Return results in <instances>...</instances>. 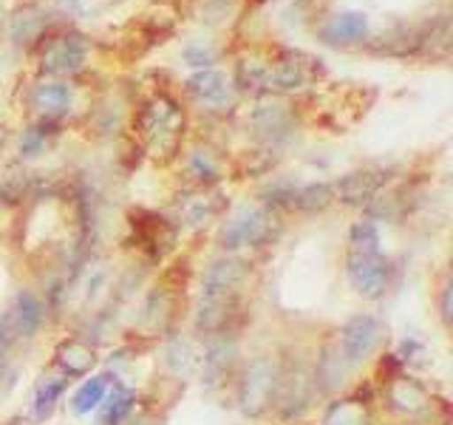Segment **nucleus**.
Wrapping results in <instances>:
<instances>
[{"instance_id": "obj_11", "label": "nucleus", "mask_w": 453, "mask_h": 425, "mask_svg": "<svg viewBox=\"0 0 453 425\" xmlns=\"http://www.w3.org/2000/svg\"><path fill=\"white\" fill-rule=\"evenodd\" d=\"M235 318V298H202L196 309V329L204 335H226Z\"/></svg>"}, {"instance_id": "obj_8", "label": "nucleus", "mask_w": 453, "mask_h": 425, "mask_svg": "<svg viewBox=\"0 0 453 425\" xmlns=\"http://www.w3.org/2000/svg\"><path fill=\"white\" fill-rule=\"evenodd\" d=\"M85 57H88L85 40L80 35H63L42 49L40 68L49 71V74H74L85 66Z\"/></svg>"}, {"instance_id": "obj_5", "label": "nucleus", "mask_w": 453, "mask_h": 425, "mask_svg": "<svg viewBox=\"0 0 453 425\" xmlns=\"http://www.w3.org/2000/svg\"><path fill=\"white\" fill-rule=\"evenodd\" d=\"M382 335H386V326L374 315H354L346 321V326L340 329V352L349 366H357L368 360L382 344Z\"/></svg>"}, {"instance_id": "obj_21", "label": "nucleus", "mask_w": 453, "mask_h": 425, "mask_svg": "<svg viewBox=\"0 0 453 425\" xmlns=\"http://www.w3.org/2000/svg\"><path fill=\"white\" fill-rule=\"evenodd\" d=\"M188 176L202 184V188H207V184H212V182H219L221 179L219 156L212 151H207V148H196L190 153V159H188Z\"/></svg>"}, {"instance_id": "obj_24", "label": "nucleus", "mask_w": 453, "mask_h": 425, "mask_svg": "<svg viewBox=\"0 0 453 425\" xmlns=\"http://www.w3.org/2000/svg\"><path fill=\"white\" fill-rule=\"evenodd\" d=\"M105 391H108V377H91L85 380L80 391L74 394V400H71V408H74V414H91V411L105 400Z\"/></svg>"}, {"instance_id": "obj_4", "label": "nucleus", "mask_w": 453, "mask_h": 425, "mask_svg": "<svg viewBox=\"0 0 453 425\" xmlns=\"http://www.w3.org/2000/svg\"><path fill=\"white\" fill-rule=\"evenodd\" d=\"M315 391H318L315 375H311L309 368H303V366L283 368V372L278 375V389H275L273 406L278 408L280 417L295 420L311 406V400H315Z\"/></svg>"}, {"instance_id": "obj_17", "label": "nucleus", "mask_w": 453, "mask_h": 425, "mask_svg": "<svg viewBox=\"0 0 453 425\" xmlns=\"http://www.w3.org/2000/svg\"><path fill=\"white\" fill-rule=\"evenodd\" d=\"M221 212L219 196H212L207 190L196 193V196H184L179 202V221L184 227H204L210 224Z\"/></svg>"}, {"instance_id": "obj_20", "label": "nucleus", "mask_w": 453, "mask_h": 425, "mask_svg": "<svg viewBox=\"0 0 453 425\" xmlns=\"http://www.w3.org/2000/svg\"><path fill=\"white\" fill-rule=\"evenodd\" d=\"M255 128H258L261 134H266L269 139H283V136H289L292 131V117H289V111L287 108H280V105H266L261 111H255V117H252Z\"/></svg>"}, {"instance_id": "obj_29", "label": "nucleus", "mask_w": 453, "mask_h": 425, "mask_svg": "<svg viewBox=\"0 0 453 425\" xmlns=\"http://www.w3.org/2000/svg\"><path fill=\"white\" fill-rule=\"evenodd\" d=\"M40 26H42V20H40V14L35 9L18 12V14H14V20H12V37H14V42H23L28 37H35Z\"/></svg>"}, {"instance_id": "obj_13", "label": "nucleus", "mask_w": 453, "mask_h": 425, "mask_svg": "<svg viewBox=\"0 0 453 425\" xmlns=\"http://www.w3.org/2000/svg\"><path fill=\"white\" fill-rule=\"evenodd\" d=\"M54 358H57V366L63 368L65 377H82V375H88L91 368L96 366V352L88 344H85V340H80V337L63 340V344L57 346Z\"/></svg>"}, {"instance_id": "obj_25", "label": "nucleus", "mask_w": 453, "mask_h": 425, "mask_svg": "<svg viewBox=\"0 0 453 425\" xmlns=\"http://www.w3.org/2000/svg\"><path fill=\"white\" fill-rule=\"evenodd\" d=\"M134 403H136V394L127 389V386H122V382H117V386H113V391H111V397H108V403H105L103 422L105 425L122 422L134 411Z\"/></svg>"}, {"instance_id": "obj_19", "label": "nucleus", "mask_w": 453, "mask_h": 425, "mask_svg": "<svg viewBox=\"0 0 453 425\" xmlns=\"http://www.w3.org/2000/svg\"><path fill=\"white\" fill-rule=\"evenodd\" d=\"M188 89L198 97L204 99V103H224L226 97H230V80H226L221 71H196V74L188 80Z\"/></svg>"}, {"instance_id": "obj_27", "label": "nucleus", "mask_w": 453, "mask_h": 425, "mask_svg": "<svg viewBox=\"0 0 453 425\" xmlns=\"http://www.w3.org/2000/svg\"><path fill=\"white\" fill-rule=\"evenodd\" d=\"M165 363L170 372L176 375H188L193 363H196V354H193V346L188 344V340H173L167 349H165Z\"/></svg>"}, {"instance_id": "obj_12", "label": "nucleus", "mask_w": 453, "mask_h": 425, "mask_svg": "<svg viewBox=\"0 0 453 425\" xmlns=\"http://www.w3.org/2000/svg\"><path fill=\"white\" fill-rule=\"evenodd\" d=\"M349 363L343 358V352H340V346L329 344L323 352H320V358H318V368L311 375H315V386L318 391L323 394H334L343 389V382H346V375H349Z\"/></svg>"}, {"instance_id": "obj_1", "label": "nucleus", "mask_w": 453, "mask_h": 425, "mask_svg": "<svg viewBox=\"0 0 453 425\" xmlns=\"http://www.w3.org/2000/svg\"><path fill=\"white\" fill-rule=\"evenodd\" d=\"M136 128L153 156H173L184 134V113L176 105V99H170L167 94H156L142 105Z\"/></svg>"}, {"instance_id": "obj_9", "label": "nucleus", "mask_w": 453, "mask_h": 425, "mask_svg": "<svg viewBox=\"0 0 453 425\" xmlns=\"http://www.w3.org/2000/svg\"><path fill=\"white\" fill-rule=\"evenodd\" d=\"M382 182H386V176L377 174V170H354V174H346L343 179L334 184L332 193L343 205L363 207V205H368L380 193Z\"/></svg>"}, {"instance_id": "obj_32", "label": "nucleus", "mask_w": 453, "mask_h": 425, "mask_svg": "<svg viewBox=\"0 0 453 425\" xmlns=\"http://www.w3.org/2000/svg\"><path fill=\"white\" fill-rule=\"evenodd\" d=\"M439 315H442V323L450 326L453 321V283L445 281L442 290H439Z\"/></svg>"}, {"instance_id": "obj_18", "label": "nucleus", "mask_w": 453, "mask_h": 425, "mask_svg": "<svg viewBox=\"0 0 453 425\" xmlns=\"http://www.w3.org/2000/svg\"><path fill=\"white\" fill-rule=\"evenodd\" d=\"M368 35V18L363 12H343L323 26L326 42H357Z\"/></svg>"}, {"instance_id": "obj_15", "label": "nucleus", "mask_w": 453, "mask_h": 425, "mask_svg": "<svg viewBox=\"0 0 453 425\" xmlns=\"http://www.w3.org/2000/svg\"><path fill=\"white\" fill-rule=\"evenodd\" d=\"M9 309L14 315V323H18L20 340L35 337L40 332L42 321H46V304H42L35 292H18V298H14V304Z\"/></svg>"}, {"instance_id": "obj_26", "label": "nucleus", "mask_w": 453, "mask_h": 425, "mask_svg": "<svg viewBox=\"0 0 453 425\" xmlns=\"http://www.w3.org/2000/svg\"><path fill=\"white\" fill-rule=\"evenodd\" d=\"M351 252H380V230L374 221H357L349 236Z\"/></svg>"}, {"instance_id": "obj_23", "label": "nucleus", "mask_w": 453, "mask_h": 425, "mask_svg": "<svg viewBox=\"0 0 453 425\" xmlns=\"http://www.w3.org/2000/svg\"><path fill=\"white\" fill-rule=\"evenodd\" d=\"M332 202H334V193L329 184H303V188H295L292 210L318 212V210H326Z\"/></svg>"}, {"instance_id": "obj_33", "label": "nucleus", "mask_w": 453, "mask_h": 425, "mask_svg": "<svg viewBox=\"0 0 453 425\" xmlns=\"http://www.w3.org/2000/svg\"><path fill=\"white\" fill-rule=\"evenodd\" d=\"M184 57H188L193 66H207L210 63V51H202V49H188V51H184Z\"/></svg>"}, {"instance_id": "obj_14", "label": "nucleus", "mask_w": 453, "mask_h": 425, "mask_svg": "<svg viewBox=\"0 0 453 425\" xmlns=\"http://www.w3.org/2000/svg\"><path fill=\"white\" fill-rule=\"evenodd\" d=\"M235 344L226 335H219V340H212L204 352V380L210 386H219V382L226 380V375L233 372L235 366Z\"/></svg>"}, {"instance_id": "obj_7", "label": "nucleus", "mask_w": 453, "mask_h": 425, "mask_svg": "<svg viewBox=\"0 0 453 425\" xmlns=\"http://www.w3.org/2000/svg\"><path fill=\"white\" fill-rule=\"evenodd\" d=\"M252 275V267L244 259H226L212 261L202 275V298H235Z\"/></svg>"}, {"instance_id": "obj_6", "label": "nucleus", "mask_w": 453, "mask_h": 425, "mask_svg": "<svg viewBox=\"0 0 453 425\" xmlns=\"http://www.w3.org/2000/svg\"><path fill=\"white\" fill-rule=\"evenodd\" d=\"M346 273L349 281L357 295L374 301V298L386 295L388 287V261L382 259L380 252H351L349 250V261H346Z\"/></svg>"}, {"instance_id": "obj_3", "label": "nucleus", "mask_w": 453, "mask_h": 425, "mask_svg": "<svg viewBox=\"0 0 453 425\" xmlns=\"http://www.w3.org/2000/svg\"><path fill=\"white\" fill-rule=\"evenodd\" d=\"M278 375L280 368L278 363L261 354V358L250 360V366L241 372L238 380V406L247 417H261L273 408L275 400V389H278Z\"/></svg>"}, {"instance_id": "obj_31", "label": "nucleus", "mask_w": 453, "mask_h": 425, "mask_svg": "<svg viewBox=\"0 0 453 425\" xmlns=\"http://www.w3.org/2000/svg\"><path fill=\"white\" fill-rule=\"evenodd\" d=\"M18 340H20L18 323H14L12 309H6L4 315H0V354H6L14 344H18Z\"/></svg>"}, {"instance_id": "obj_16", "label": "nucleus", "mask_w": 453, "mask_h": 425, "mask_svg": "<svg viewBox=\"0 0 453 425\" xmlns=\"http://www.w3.org/2000/svg\"><path fill=\"white\" fill-rule=\"evenodd\" d=\"M28 105L42 117H60L71 108V89L63 82H37L28 94Z\"/></svg>"}, {"instance_id": "obj_22", "label": "nucleus", "mask_w": 453, "mask_h": 425, "mask_svg": "<svg viewBox=\"0 0 453 425\" xmlns=\"http://www.w3.org/2000/svg\"><path fill=\"white\" fill-rule=\"evenodd\" d=\"M68 386V377L65 375H54V377H42V382L35 391V417L37 420H46L51 417V411L57 408V400L63 397Z\"/></svg>"}, {"instance_id": "obj_28", "label": "nucleus", "mask_w": 453, "mask_h": 425, "mask_svg": "<svg viewBox=\"0 0 453 425\" xmlns=\"http://www.w3.org/2000/svg\"><path fill=\"white\" fill-rule=\"evenodd\" d=\"M323 425H363V408L357 400H343L334 403L326 414Z\"/></svg>"}, {"instance_id": "obj_10", "label": "nucleus", "mask_w": 453, "mask_h": 425, "mask_svg": "<svg viewBox=\"0 0 453 425\" xmlns=\"http://www.w3.org/2000/svg\"><path fill=\"white\" fill-rule=\"evenodd\" d=\"M386 400L394 411H403V414H419L431 406V397L425 391V386L414 377H394L386 386Z\"/></svg>"}, {"instance_id": "obj_30", "label": "nucleus", "mask_w": 453, "mask_h": 425, "mask_svg": "<svg viewBox=\"0 0 453 425\" xmlns=\"http://www.w3.org/2000/svg\"><path fill=\"white\" fill-rule=\"evenodd\" d=\"M46 139H49V131L46 125H32L28 131L23 134V142H20V153L23 156H37L46 148Z\"/></svg>"}, {"instance_id": "obj_34", "label": "nucleus", "mask_w": 453, "mask_h": 425, "mask_svg": "<svg viewBox=\"0 0 453 425\" xmlns=\"http://www.w3.org/2000/svg\"><path fill=\"white\" fill-rule=\"evenodd\" d=\"M6 375H9V366H6V354H0V386H4Z\"/></svg>"}, {"instance_id": "obj_2", "label": "nucleus", "mask_w": 453, "mask_h": 425, "mask_svg": "<svg viewBox=\"0 0 453 425\" xmlns=\"http://www.w3.org/2000/svg\"><path fill=\"white\" fill-rule=\"evenodd\" d=\"M278 236V219L269 207H241L233 212V219L224 224L221 247L224 250H250L264 247Z\"/></svg>"}]
</instances>
